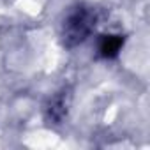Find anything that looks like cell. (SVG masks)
I'll list each match as a JSON object with an SVG mask.
<instances>
[{
    "instance_id": "1",
    "label": "cell",
    "mask_w": 150,
    "mask_h": 150,
    "mask_svg": "<svg viewBox=\"0 0 150 150\" xmlns=\"http://www.w3.org/2000/svg\"><path fill=\"white\" fill-rule=\"evenodd\" d=\"M96 23L97 14L92 7L78 6L76 9H72L64 21V44L67 48L81 44L96 28Z\"/></svg>"
},
{
    "instance_id": "2",
    "label": "cell",
    "mask_w": 150,
    "mask_h": 150,
    "mask_svg": "<svg viewBox=\"0 0 150 150\" xmlns=\"http://www.w3.org/2000/svg\"><path fill=\"white\" fill-rule=\"evenodd\" d=\"M124 46V35L118 34H110V35H103L99 41V55L104 58H113L118 55V51Z\"/></svg>"
}]
</instances>
